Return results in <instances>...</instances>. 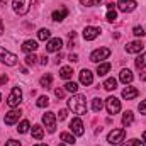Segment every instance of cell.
<instances>
[{
  "label": "cell",
  "instance_id": "obj_1",
  "mask_svg": "<svg viewBox=\"0 0 146 146\" xmlns=\"http://www.w3.org/2000/svg\"><path fill=\"white\" fill-rule=\"evenodd\" d=\"M68 107L75 112V114H78V115H83L85 112H87V99H85V95H73L72 99H68Z\"/></svg>",
  "mask_w": 146,
  "mask_h": 146
},
{
  "label": "cell",
  "instance_id": "obj_2",
  "mask_svg": "<svg viewBox=\"0 0 146 146\" xmlns=\"http://www.w3.org/2000/svg\"><path fill=\"white\" fill-rule=\"evenodd\" d=\"M21 100H22V90L19 87H14L12 92H10V95H9V99H7V106L12 107V109H15L21 104Z\"/></svg>",
  "mask_w": 146,
  "mask_h": 146
},
{
  "label": "cell",
  "instance_id": "obj_3",
  "mask_svg": "<svg viewBox=\"0 0 146 146\" xmlns=\"http://www.w3.org/2000/svg\"><path fill=\"white\" fill-rule=\"evenodd\" d=\"M12 7H14V12L19 14V15H26L31 9V0H14L12 2Z\"/></svg>",
  "mask_w": 146,
  "mask_h": 146
},
{
  "label": "cell",
  "instance_id": "obj_4",
  "mask_svg": "<svg viewBox=\"0 0 146 146\" xmlns=\"http://www.w3.org/2000/svg\"><path fill=\"white\" fill-rule=\"evenodd\" d=\"M110 56V49L109 48H100V49H95L92 54H90V61L94 63H100L104 60H107Z\"/></svg>",
  "mask_w": 146,
  "mask_h": 146
},
{
  "label": "cell",
  "instance_id": "obj_5",
  "mask_svg": "<svg viewBox=\"0 0 146 146\" xmlns=\"http://www.w3.org/2000/svg\"><path fill=\"white\" fill-rule=\"evenodd\" d=\"M124 138H126V131L124 129H114V131L109 133L107 141H109L110 145H121L124 141Z\"/></svg>",
  "mask_w": 146,
  "mask_h": 146
},
{
  "label": "cell",
  "instance_id": "obj_6",
  "mask_svg": "<svg viewBox=\"0 0 146 146\" xmlns=\"http://www.w3.org/2000/svg\"><path fill=\"white\" fill-rule=\"evenodd\" d=\"M0 61H2L3 65L14 66V65L17 63V56H15L14 53H10V51H7V49L0 48Z\"/></svg>",
  "mask_w": 146,
  "mask_h": 146
},
{
  "label": "cell",
  "instance_id": "obj_7",
  "mask_svg": "<svg viewBox=\"0 0 146 146\" xmlns=\"http://www.w3.org/2000/svg\"><path fill=\"white\" fill-rule=\"evenodd\" d=\"M42 124L46 126L48 133H54L56 131V117H54V114L53 112H46L42 115Z\"/></svg>",
  "mask_w": 146,
  "mask_h": 146
},
{
  "label": "cell",
  "instance_id": "obj_8",
  "mask_svg": "<svg viewBox=\"0 0 146 146\" xmlns=\"http://www.w3.org/2000/svg\"><path fill=\"white\" fill-rule=\"evenodd\" d=\"M106 107H107V112L114 115V114H117L121 110V100L117 97H109L106 100Z\"/></svg>",
  "mask_w": 146,
  "mask_h": 146
},
{
  "label": "cell",
  "instance_id": "obj_9",
  "mask_svg": "<svg viewBox=\"0 0 146 146\" xmlns=\"http://www.w3.org/2000/svg\"><path fill=\"white\" fill-rule=\"evenodd\" d=\"M63 48V39L61 37H54V39H49L48 44H46V51L48 53H56Z\"/></svg>",
  "mask_w": 146,
  "mask_h": 146
},
{
  "label": "cell",
  "instance_id": "obj_10",
  "mask_svg": "<svg viewBox=\"0 0 146 146\" xmlns=\"http://www.w3.org/2000/svg\"><path fill=\"white\" fill-rule=\"evenodd\" d=\"M117 9L121 12H133L136 9V2L134 0H117Z\"/></svg>",
  "mask_w": 146,
  "mask_h": 146
},
{
  "label": "cell",
  "instance_id": "obj_11",
  "mask_svg": "<svg viewBox=\"0 0 146 146\" xmlns=\"http://www.w3.org/2000/svg\"><path fill=\"white\" fill-rule=\"evenodd\" d=\"M70 129H72L73 134H76V136H82V134L85 133V129H83V122H82L80 117L72 119V122H70Z\"/></svg>",
  "mask_w": 146,
  "mask_h": 146
},
{
  "label": "cell",
  "instance_id": "obj_12",
  "mask_svg": "<svg viewBox=\"0 0 146 146\" xmlns=\"http://www.w3.org/2000/svg\"><path fill=\"white\" fill-rule=\"evenodd\" d=\"M21 110H10V112H7L5 114V119H3V122L7 124V126H12V124H15L17 121H19V117H21Z\"/></svg>",
  "mask_w": 146,
  "mask_h": 146
},
{
  "label": "cell",
  "instance_id": "obj_13",
  "mask_svg": "<svg viewBox=\"0 0 146 146\" xmlns=\"http://www.w3.org/2000/svg\"><path fill=\"white\" fill-rule=\"evenodd\" d=\"M100 34V29L99 27H92V26H87L85 29H83V37L87 39V41H94L95 37Z\"/></svg>",
  "mask_w": 146,
  "mask_h": 146
},
{
  "label": "cell",
  "instance_id": "obj_14",
  "mask_svg": "<svg viewBox=\"0 0 146 146\" xmlns=\"http://www.w3.org/2000/svg\"><path fill=\"white\" fill-rule=\"evenodd\" d=\"M92 82H94V73L90 72V70H82L80 72V83L92 85Z\"/></svg>",
  "mask_w": 146,
  "mask_h": 146
},
{
  "label": "cell",
  "instance_id": "obj_15",
  "mask_svg": "<svg viewBox=\"0 0 146 146\" xmlns=\"http://www.w3.org/2000/svg\"><path fill=\"white\" fill-rule=\"evenodd\" d=\"M139 95V92H138V88H134V87H126L124 90H122V97L126 99V100H133V99H136Z\"/></svg>",
  "mask_w": 146,
  "mask_h": 146
},
{
  "label": "cell",
  "instance_id": "obj_16",
  "mask_svg": "<svg viewBox=\"0 0 146 146\" xmlns=\"http://www.w3.org/2000/svg\"><path fill=\"white\" fill-rule=\"evenodd\" d=\"M68 15V9L66 7H61V9H58V10H54L53 12V21H56V22H60V21H63L65 17Z\"/></svg>",
  "mask_w": 146,
  "mask_h": 146
},
{
  "label": "cell",
  "instance_id": "obj_17",
  "mask_svg": "<svg viewBox=\"0 0 146 146\" xmlns=\"http://www.w3.org/2000/svg\"><path fill=\"white\" fill-rule=\"evenodd\" d=\"M141 49H143V42L141 41H133V42H129L126 46V51L127 53H139Z\"/></svg>",
  "mask_w": 146,
  "mask_h": 146
},
{
  "label": "cell",
  "instance_id": "obj_18",
  "mask_svg": "<svg viewBox=\"0 0 146 146\" xmlns=\"http://www.w3.org/2000/svg\"><path fill=\"white\" fill-rule=\"evenodd\" d=\"M37 48V42L36 41H33V39H29V41H26L24 44H22V51H26V53H34Z\"/></svg>",
  "mask_w": 146,
  "mask_h": 146
},
{
  "label": "cell",
  "instance_id": "obj_19",
  "mask_svg": "<svg viewBox=\"0 0 146 146\" xmlns=\"http://www.w3.org/2000/svg\"><path fill=\"white\" fill-rule=\"evenodd\" d=\"M109 22H114L117 19V12H115V7L114 3H107V17H106Z\"/></svg>",
  "mask_w": 146,
  "mask_h": 146
},
{
  "label": "cell",
  "instance_id": "obj_20",
  "mask_svg": "<svg viewBox=\"0 0 146 146\" xmlns=\"http://www.w3.org/2000/svg\"><path fill=\"white\" fill-rule=\"evenodd\" d=\"M119 78H121L122 83H131L133 82V72L131 70H122L121 75H119Z\"/></svg>",
  "mask_w": 146,
  "mask_h": 146
},
{
  "label": "cell",
  "instance_id": "obj_21",
  "mask_svg": "<svg viewBox=\"0 0 146 146\" xmlns=\"http://www.w3.org/2000/svg\"><path fill=\"white\" fill-rule=\"evenodd\" d=\"M107 92H112V90H115L117 88V80L115 78H107L106 82H104V85H102Z\"/></svg>",
  "mask_w": 146,
  "mask_h": 146
},
{
  "label": "cell",
  "instance_id": "obj_22",
  "mask_svg": "<svg viewBox=\"0 0 146 146\" xmlns=\"http://www.w3.org/2000/svg\"><path fill=\"white\" fill-rule=\"evenodd\" d=\"M133 121H134V114H133L131 110L124 112V115H122V124H124L126 127H129V126L133 124Z\"/></svg>",
  "mask_w": 146,
  "mask_h": 146
},
{
  "label": "cell",
  "instance_id": "obj_23",
  "mask_svg": "<svg viewBox=\"0 0 146 146\" xmlns=\"http://www.w3.org/2000/svg\"><path fill=\"white\" fill-rule=\"evenodd\" d=\"M109 72H110V63H100L97 66V75L99 76H104V75H107Z\"/></svg>",
  "mask_w": 146,
  "mask_h": 146
},
{
  "label": "cell",
  "instance_id": "obj_24",
  "mask_svg": "<svg viewBox=\"0 0 146 146\" xmlns=\"http://www.w3.org/2000/svg\"><path fill=\"white\" fill-rule=\"evenodd\" d=\"M51 82H53V76L49 75V73H46L44 76H41V80H39V83H41V87L42 88H48L49 85H51Z\"/></svg>",
  "mask_w": 146,
  "mask_h": 146
},
{
  "label": "cell",
  "instance_id": "obj_25",
  "mask_svg": "<svg viewBox=\"0 0 146 146\" xmlns=\"http://www.w3.org/2000/svg\"><path fill=\"white\" fill-rule=\"evenodd\" d=\"M73 75V70L70 68V66H63L61 70H60V76L61 78H65V80H70Z\"/></svg>",
  "mask_w": 146,
  "mask_h": 146
},
{
  "label": "cell",
  "instance_id": "obj_26",
  "mask_svg": "<svg viewBox=\"0 0 146 146\" xmlns=\"http://www.w3.org/2000/svg\"><path fill=\"white\" fill-rule=\"evenodd\" d=\"M51 37V31L49 29H39V33H37V39L39 41H48Z\"/></svg>",
  "mask_w": 146,
  "mask_h": 146
},
{
  "label": "cell",
  "instance_id": "obj_27",
  "mask_svg": "<svg viewBox=\"0 0 146 146\" xmlns=\"http://www.w3.org/2000/svg\"><path fill=\"white\" fill-rule=\"evenodd\" d=\"M33 136H34L36 139H42V136H44V129H42L41 126H33Z\"/></svg>",
  "mask_w": 146,
  "mask_h": 146
},
{
  "label": "cell",
  "instance_id": "obj_28",
  "mask_svg": "<svg viewBox=\"0 0 146 146\" xmlns=\"http://www.w3.org/2000/svg\"><path fill=\"white\" fill-rule=\"evenodd\" d=\"M136 66H138L139 70L146 66V51L141 54V56H138V58H136Z\"/></svg>",
  "mask_w": 146,
  "mask_h": 146
},
{
  "label": "cell",
  "instance_id": "obj_29",
  "mask_svg": "<svg viewBox=\"0 0 146 146\" xmlns=\"http://www.w3.org/2000/svg\"><path fill=\"white\" fill-rule=\"evenodd\" d=\"M102 107H104V102H102L100 99H94V100H92V109L95 110V112H100Z\"/></svg>",
  "mask_w": 146,
  "mask_h": 146
},
{
  "label": "cell",
  "instance_id": "obj_30",
  "mask_svg": "<svg viewBox=\"0 0 146 146\" xmlns=\"http://www.w3.org/2000/svg\"><path fill=\"white\" fill-rule=\"evenodd\" d=\"M60 138H61V141H65V143H68V145H73V143H75V138H73L72 134H68V133H61Z\"/></svg>",
  "mask_w": 146,
  "mask_h": 146
},
{
  "label": "cell",
  "instance_id": "obj_31",
  "mask_svg": "<svg viewBox=\"0 0 146 146\" xmlns=\"http://www.w3.org/2000/svg\"><path fill=\"white\" fill-rule=\"evenodd\" d=\"M65 90H66V92H72V94H75V92L78 90V83H75V82H66Z\"/></svg>",
  "mask_w": 146,
  "mask_h": 146
},
{
  "label": "cell",
  "instance_id": "obj_32",
  "mask_svg": "<svg viewBox=\"0 0 146 146\" xmlns=\"http://www.w3.org/2000/svg\"><path fill=\"white\" fill-rule=\"evenodd\" d=\"M29 127H31V126H29V121H22V122L19 124V127H17V131L24 134V133H27V131H29Z\"/></svg>",
  "mask_w": 146,
  "mask_h": 146
},
{
  "label": "cell",
  "instance_id": "obj_33",
  "mask_svg": "<svg viewBox=\"0 0 146 146\" xmlns=\"http://www.w3.org/2000/svg\"><path fill=\"white\" fill-rule=\"evenodd\" d=\"M36 104H37V107H48V106H49V99H48L46 95H42V97L37 99Z\"/></svg>",
  "mask_w": 146,
  "mask_h": 146
},
{
  "label": "cell",
  "instance_id": "obj_34",
  "mask_svg": "<svg viewBox=\"0 0 146 146\" xmlns=\"http://www.w3.org/2000/svg\"><path fill=\"white\" fill-rule=\"evenodd\" d=\"M36 60H37L36 54H34V53H29V54L26 56V65H36Z\"/></svg>",
  "mask_w": 146,
  "mask_h": 146
},
{
  "label": "cell",
  "instance_id": "obj_35",
  "mask_svg": "<svg viewBox=\"0 0 146 146\" xmlns=\"http://www.w3.org/2000/svg\"><path fill=\"white\" fill-rule=\"evenodd\" d=\"M80 3L85 5V7H94V5H99L100 0H80Z\"/></svg>",
  "mask_w": 146,
  "mask_h": 146
},
{
  "label": "cell",
  "instance_id": "obj_36",
  "mask_svg": "<svg viewBox=\"0 0 146 146\" xmlns=\"http://www.w3.org/2000/svg\"><path fill=\"white\" fill-rule=\"evenodd\" d=\"M133 34H134V36H138V37H143L146 33H145V29H143L141 26H136V27L133 29Z\"/></svg>",
  "mask_w": 146,
  "mask_h": 146
},
{
  "label": "cell",
  "instance_id": "obj_37",
  "mask_svg": "<svg viewBox=\"0 0 146 146\" xmlns=\"http://www.w3.org/2000/svg\"><path fill=\"white\" fill-rule=\"evenodd\" d=\"M66 115H68V110H66V109H61L60 112H58V119H60V121H65V119H66Z\"/></svg>",
  "mask_w": 146,
  "mask_h": 146
},
{
  "label": "cell",
  "instance_id": "obj_38",
  "mask_svg": "<svg viewBox=\"0 0 146 146\" xmlns=\"http://www.w3.org/2000/svg\"><path fill=\"white\" fill-rule=\"evenodd\" d=\"M129 146H146L143 141H139V139H131L129 141Z\"/></svg>",
  "mask_w": 146,
  "mask_h": 146
},
{
  "label": "cell",
  "instance_id": "obj_39",
  "mask_svg": "<svg viewBox=\"0 0 146 146\" xmlns=\"http://www.w3.org/2000/svg\"><path fill=\"white\" fill-rule=\"evenodd\" d=\"M138 109H139V112H141V114H146V100H143V102L138 106Z\"/></svg>",
  "mask_w": 146,
  "mask_h": 146
},
{
  "label": "cell",
  "instance_id": "obj_40",
  "mask_svg": "<svg viewBox=\"0 0 146 146\" xmlns=\"http://www.w3.org/2000/svg\"><path fill=\"white\" fill-rule=\"evenodd\" d=\"M54 95H56L58 99H63V97H65V92H63L61 88H56V90H54Z\"/></svg>",
  "mask_w": 146,
  "mask_h": 146
},
{
  "label": "cell",
  "instance_id": "obj_41",
  "mask_svg": "<svg viewBox=\"0 0 146 146\" xmlns=\"http://www.w3.org/2000/svg\"><path fill=\"white\" fill-rule=\"evenodd\" d=\"M5 146H21V143L15 141V139H9V141L5 143Z\"/></svg>",
  "mask_w": 146,
  "mask_h": 146
},
{
  "label": "cell",
  "instance_id": "obj_42",
  "mask_svg": "<svg viewBox=\"0 0 146 146\" xmlns=\"http://www.w3.org/2000/svg\"><path fill=\"white\" fill-rule=\"evenodd\" d=\"M68 60L75 63V61H78V56H76V54H70V56H68Z\"/></svg>",
  "mask_w": 146,
  "mask_h": 146
},
{
  "label": "cell",
  "instance_id": "obj_43",
  "mask_svg": "<svg viewBox=\"0 0 146 146\" xmlns=\"http://www.w3.org/2000/svg\"><path fill=\"white\" fill-rule=\"evenodd\" d=\"M41 65H48V56H46V54L41 58Z\"/></svg>",
  "mask_w": 146,
  "mask_h": 146
},
{
  "label": "cell",
  "instance_id": "obj_44",
  "mask_svg": "<svg viewBox=\"0 0 146 146\" xmlns=\"http://www.w3.org/2000/svg\"><path fill=\"white\" fill-rule=\"evenodd\" d=\"M5 82H7V76H5V75H2V76H0V85H3Z\"/></svg>",
  "mask_w": 146,
  "mask_h": 146
},
{
  "label": "cell",
  "instance_id": "obj_45",
  "mask_svg": "<svg viewBox=\"0 0 146 146\" xmlns=\"http://www.w3.org/2000/svg\"><path fill=\"white\" fill-rule=\"evenodd\" d=\"M0 34H3V24H2V19H0Z\"/></svg>",
  "mask_w": 146,
  "mask_h": 146
},
{
  "label": "cell",
  "instance_id": "obj_46",
  "mask_svg": "<svg viewBox=\"0 0 146 146\" xmlns=\"http://www.w3.org/2000/svg\"><path fill=\"white\" fill-rule=\"evenodd\" d=\"M143 139H145V141H146V131H145V133H143Z\"/></svg>",
  "mask_w": 146,
  "mask_h": 146
},
{
  "label": "cell",
  "instance_id": "obj_47",
  "mask_svg": "<svg viewBox=\"0 0 146 146\" xmlns=\"http://www.w3.org/2000/svg\"><path fill=\"white\" fill-rule=\"evenodd\" d=\"M5 2H7V0H0V3H5Z\"/></svg>",
  "mask_w": 146,
  "mask_h": 146
},
{
  "label": "cell",
  "instance_id": "obj_48",
  "mask_svg": "<svg viewBox=\"0 0 146 146\" xmlns=\"http://www.w3.org/2000/svg\"><path fill=\"white\" fill-rule=\"evenodd\" d=\"M34 146H48V145H34Z\"/></svg>",
  "mask_w": 146,
  "mask_h": 146
},
{
  "label": "cell",
  "instance_id": "obj_49",
  "mask_svg": "<svg viewBox=\"0 0 146 146\" xmlns=\"http://www.w3.org/2000/svg\"><path fill=\"white\" fill-rule=\"evenodd\" d=\"M119 146H127V145H119Z\"/></svg>",
  "mask_w": 146,
  "mask_h": 146
},
{
  "label": "cell",
  "instance_id": "obj_50",
  "mask_svg": "<svg viewBox=\"0 0 146 146\" xmlns=\"http://www.w3.org/2000/svg\"><path fill=\"white\" fill-rule=\"evenodd\" d=\"M58 146H65V145H58Z\"/></svg>",
  "mask_w": 146,
  "mask_h": 146
},
{
  "label": "cell",
  "instance_id": "obj_51",
  "mask_svg": "<svg viewBox=\"0 0 146 146\" xmlns=\"http://www.w3.org/2000/svg\"><path fill=\"white\" fill-rule=\"evenodd\" d=\"M0 99H2V95H0Z\"/></svg>",
  "mask_w": 146,
  "mask_h": 146
}]
</instances>
